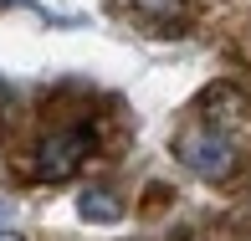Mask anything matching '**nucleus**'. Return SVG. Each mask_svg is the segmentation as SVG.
I'll return each instance as SVG.
<instances>
[{"label":"nucleus","mask_w":251,"mask_h":241,"mask_svg":"<svg viewBox=\"0 0 251 241\" xmlns=\"http://www.w3.org/2000/svg\"><path fill=\"white\" fill-rule=\"evenodd\" d=\"M175 159L185 169H195L200 180H231L236 169V144L221 123H190L175 139Z\"/></svg>","instance_id":"obj_1"},{"label":"nucleus","mask_w":251,"mask_h":241,"mask_svg":"<svg viewBox=\"0 0 251 241\" xmlns=\"http://www.w3.org/2000/svg\"><path fill=\"white\" fill-rule=\"evenodd\" d=\"M0 241H21V236H10V231H0Z\"/></svg>","instance_id":"obj_5"},{"label":"nucleus","mask_w":251,"mask_h":241,"mask_svg":"<svg viewBox=\"0 0 251 241\" xmlns=\"http://www.w3.org/2000/svg\"><path fill=\"white\" fill-rule=\"evenodd\" d=\"M77 205H82L87 221H118V211H123L118 195H108V190H82V200H77Z\"/></svg>","instance_id":"obj_3"},{"label":"nucleus","mask_w":251,"mask_h":241,"mask_svg":"<svg viewBox=\"0 0 251 241\" xmlns=\"http://www.w3.org/2000/svg\"><path fill=\"white\" fill-rule=\"evenodd\" d=\"M0 108H5V87H0Z\"/></svg>","instance_id":"obj_6"},{"label":"nucleus","mask_w":251,"mask_h":241,"mask_svg":"<svg viewBox=\"0 0 251 241\" xmlns=\"http://www.w3.org/2000/svg\"><path fill=\"white\" fill-rule=\"evenodd\" d=\"M93 129L87 123H72V129H51L36 149V175L41 180H67L72 169H82V159L93 154Z\"/></svg>","instance_id":"obj_2"},{"label":"nucleus","mask_w":251,"mask_h":241,"mask_svg":"<svg viewBox=\"0 0 251 241\" xmlns=\"http://www.w3.org/2000/svg\"><path fill=\"white\" fill-rule=\"evenodd\" d=\"M133 10H144V16H154V21H164V26H175L179 16H185V0H128Z\"/></svg>","instance_id":"obj_4"}]
</instances>
